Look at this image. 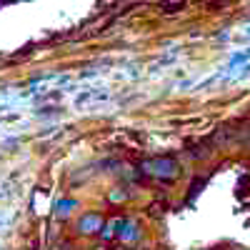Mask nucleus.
Here are the masks:
<instances>
[{
	"instance_id": "2",
	"label": "nucleus",
	"mask_w": 250,
	"mask_h": 250,
	"mask_svg": "<svg viewBox=\"0 0 250 250\" xmlns=\"http://www.w3.org/2000/svg\"><path fill=\"white\" fill-rule=\"evenodd\" d=\"M100 228V218L98 215H85L80 220V233H95Z\"/></svg>"
},
{
	"instance_id": "3",
	"label": "nucleus",
	"mask_w": 250,
	"mask_h": 250,
	"mask_svg": "<svg viewBox=\"0 0 250 250\" xmlns=\"http://www.w3.org/2000/svg\"><path fill=\"white\" fill-rule=\"evenodd\" d=\"M250 58V50H245V53H238V55H233V60H230V68L233 65H240V62H245Z\"/></svg>"
},
{
	"instance_id": "1",
	"label": "nucleus",
	"mask_w": 250,
	"mask_h": 250,
	"mask_svg": "<svg viewBox=\"0 0 250 250\" xmlns=\"http://www.w3.org/2000/svg\"><path fill=\"white\" fill-rule=\"evenodd\" d=\"M175 170V163L173 160H155V163H148V173L153 175H170Z\"/></svg>"
},
{
	"instance_id": "4",
	"label": "nucleus",
	"mask_w": 250,
	"mask_h": 250,
	"mask_svg": "<svg viewBox=\"0 0 250 250\" xmlns=\"http://www.w3.org/2000/svg\"><path fill=\"white\" fill-rule=\"evenodd\" d=\"M183 5H185V0H165V3H163V8H173V13L178 8H183Z\"/></svg>"
}]
</instances>
